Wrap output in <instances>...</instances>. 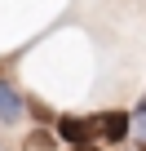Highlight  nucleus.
Returning <instances> with one entry per match:
<instances>
[{
  "label": "nucleus",
  "instance_id": "1",
  "mask_svg": "<svg viewBox=\"0 0 146 151\" xmlns=\"http://www.w3.org/2000/svg\"><path fill=\"white\" fill-rule=\"evenodd\" d=\"M89 133L102 138V142H124L128 138V116L124 111H102V116L89 120Z\"/></svg>",
  "mask_w": 146,
  "mask_h": 151
},
{
  "label": "nucleus",
  "instance_id": "2",
  "mask_svg": "<svg viewBox=\"0 0 146 151\" xmlns=\"http://www.w3.org/2000/svg\"><path fill=\"white\" fill-rule=\"evenodd\" d=\"M58 133H62V142H71V147H89V142H93L89 120H75V116H62V120H58Z\"/></svg>",
  "mask_w": 146,
  "mask_h": 151
},
{
  "label": "nucleus",
  "instance_id": "3",
  "mask_svg": "<svg viewBox=\"0 0 146 151\" xmlns=\"http://www.w3.org/2000/svg\"><path fill=\"white\" fill-rule=\"evenodd\" d=\"M18 116H22V98H18V89L0 80V120H5V124H14Z\"/></svg>",
  "mask_w": 146,
  "mask_h": 151
},
{
  "label": "nucleus",
  "instance_id": "4",
  "mask_svg": "<svg viewBox=\"0 0 146 151\" xmlns=\"http://www.w3.org/2000/svg\"><path fill=\"white\" fill-rule=\"evenodd\" d=\"M27 147H36V151H49V147H53V133H44V129H36V133L27 138Z\"/></svg>",
  "mask_w": 146,
  "mask_h": 151
},
{
  "label": "nucleus",
  "instance_id": "5",
  "mask_svg": "<svg viewBox=\"0 0 146 151\" xmlns=\"http://www.w3.org/2000/svg\"><path fill=\"white\" fill-rule=\"evenodd\" d=\"M75 151H98V147H93V142H89V147H75Z\"/></svg>",
  "mask_w": 146,
  "mask_h": 151
}]
</instances>
